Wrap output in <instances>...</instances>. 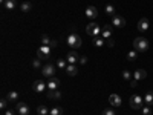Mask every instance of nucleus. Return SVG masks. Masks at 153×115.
I'll return each mask as SVG.
<instances>
[{
    "mask_svg": "<svg viewBox=\"0 0 153 115\" xmlns=\"http://www.w3.org/2000/svg\"><path fill=\"white\" fill-rule=\"evenodd\" d=\"M66 60H67L69 65H75L77 61H80V55L77 54L75 51H70L69 54H67V57H66Z\"/></svg>",
    "mask_w": 153,
    "mask_h": 115,
    "instance_id": "2eb2a0df",
    "label": "nucleus"
},
{
    "mask_svg": "<svg viewBox=\"0 0 153 115\" xmlns=\"http://www.w3.org/2000/svg\"><path fill=\"white\" fill-rule=\"evenodd\" d=\"M67 45L72 46V48H80L83 45V40H81V37H80L78 34H70L67 37Z\"/></svg>",
    "mask_w": 153,
    "mask_h": 115,
    "instance_id": "7ed1b4c3",
    "label": "nucleus"
},
{
    "mask_svg": "<svg viewBox=\"0 0 153 115\" xmlns=\"http://www.w3.org/2000/svg\"><path fill=\"white\" fill-rule=\"evenodd\" d=\"M65 71H66V74L70 75V77H74V75L78 74V68H77L75 65H67V68H66Z\"/></svg>",
    "mask_w": 153,
    "mask_h": 115,
    "instance_id": "aec40b11",
    "label": "nucleus"
},
{
    "mask_svg": "<svg viewBox=\"0 0 153 115\" xmlns=\"http://www.w3.org/2000/svg\"><path fill=\"white\" fill-rule=\"evenodd\" d=\"M6 98H8V101H17V98H19V94H17L15 91H11L9 94L6 95Z\"/></svg>",
    "mask_w": 153,
    "mask_h": 115,
    "instance_id": "b1692460",
    "label": "nucleus"
},
{
    "mask_svg": "<svg viewBox=\"0 0 153 115\" xmlns=\"http://www.w3.org/2000/svg\"><path fill=\"white\" fill-rule=\"evenodd\" d=\"M48 97L51 100H60L61 98V92L58 91V89H55V91H48Z\"/></svg>",
    "mask_w": 153,
    "mask_h": 115,
    "instance_id": "412c9836",
    "label": "nucleus"
},
{
    "mask_svg": "<svg viewBox=\"0 0 153 115\" xmlns=\"http://www.w3.org/2000/svg\"><path fill=\"white\" fill-rule=\"evenodd\" d=\"M136 84H138V80H135V78H133V80L130 82V86H132V87H135Z\"/></svg>",
    "mask_w": 153,
    "mask_h": 115,
    "instance_id": "4c0bfd02",
    "label": "nucleus"
},
{
    "mask_svg": "<svg viewBox=\"0 0 153 115\" xmlns=\"http://www.w3.org/2000/svg\"><path fill=\"white\" fill-rule=\"evenodd\" d=\"M32 66H34V69H40V68H41V63H40V58H35V60L32 61Z\"/></svg>",
    "mask_w": 153,
    "mask_h": 115,
    "instance_id": "473e14b6",
    "label": "nucleus"
},
{
    "mask_svg": "<svg viewBox=\"0 0 153 115\" xmlns=\"http://www.w3.org/2000/svg\"><path fill=\"white\" fill-rule=\"evenodd\" d=\"M123 78H124L125 82H132V72H130L129 69H124L123 71Z\"/></svg>",
    "mask_w": 153,
    "mask_h": 115,
    "instance_id": "393cba45",
    "label": "nucleus"
},
{
    "mask_svg": "<svg viewBox=\"0 0 153 115\" xmlns=\"http://www.w3.org/2000/svg\"><path fill=\"white\" fill-rule=\"evenodd\" d=\"M136 58H138V51H130V52H127V60L133 61V60H136Z\"/></svg>",
    "mask_w": 153,
    "mask_h": 115,
    "instance_id": "a878e982",
    "label": "nucleus"
},
{
    "mask_svg": "<svg viewBox=\"0 0 153 115\" xmlns=\"http://www.w3.org/2000/svg\"><path fill=\"white\" fill-rule=\"evenodd\" d=\"M144 106V100L141 95H132L130 97V108L132 109H141Z\"/></svg>",
    "mask_w": 153,
    "mask_h": 115,
    "instance_id": "20e7f679",
    "label": "nucleus"
},
{
    "mask_svg": "<svg viewBox=\"0 0 153 115\" xmlns=\"http://www.w3.org/2000/svg\"><path fill=\"white\" fill-rule=\"evenodd\" d=\"M32 87H34V91L37 92V94H43L44 91L48 89V83H44L41 80H35L34 84H32Z\"/></svg>",
    "mask_w": 153,
    "mask_h": 115,
    "instance_id": "0eeeda50",
    "label": "nucleus"
},
{
    "mask_svg": "<svg viewBox=\"0 0 153 115\" xmlns=\"http://www.w3.org/2000/svg\"><path fill=\"white\" fill-rule=\"evenodd\" d=\"M67 60H65V58H58V61H57V66H58V69H66L67 68V63H66Z\"/></svg>",
    "mask_w": 153,
    "mask_h": 115,
    "instance_id": "bb28decb",
    "label": "nucleus"
},
{
    "mask_svg": "<svg viewBox=\"0 0 153 115\" xmlns=\"http://www.w3.org/2000/svg\"><path fill=\"white\" fill-rule=\"evenodd\" d=\"M58 86H60L58 78L57 77H51L49 82H48V91H55V89H58Z\"/></svg>",
    "mask_w": 153,
    "mask_h": 115,
    "instance_id": "ddd939ff",
    "label": "nucleus"
},
{
    "mask_svg": "<svg viewBox=\"0 0 153 115\" xmlns=\"http://www.w3.org/2000/svg\"><path fill=\"white\" fill-rule=\"evenodd\" d=\"M101 115H116V114H115V111H113V109H104Z\"/></svg>",
    "mask_w": 153,
    "mask_h": 115,
    "instance_id": "72a5a7b5",
    "label": "nucleus"
},
{
    "mask_svg": "<svg viewBox=\"0 0 153 115\" xmlns=\"http://www.w3.org/2000/svg\"><path fill=\"white\" fill-rule=\"evenodd\" d=\"M86 32L91 35V37H98V35H101V28H100V25H98V23L91 22L86 26Z\"/></svg>",
    "mask_w": 153,
    "mask_h": 115,
    "instance_id": "f03ea898",
    "label": "nucleus"
},
{
    "mask_svg": "<svg viewBox=\"0 0 153 115\" xmlns=\"http://www.w3.org/2000/svg\"><path fill=\"white\" fill-rule=\"evenodd\" d=\"M15 111L20 115H29V108H28L26 103H17L15 104Z\"/></svg>",
    "mask_w": 153,
    "mask_h": 115,
    "instance_id": "9b49d317",
    "label": "nucleus"
},
{
    "mask_svg": "<svg viewBox=\"0 0 153 115\" xmlns=\"http://www.w3.org/2000/svg\"><path fill=\"white\" fill-rule=\"evenodd\" d=\"M133 48H135V51H138V52H146L149 49V41L144 37H136L133 40Z\"/></svg>",
    "mask_w": 153,
    "mask_h": 115,
    "instance_id": "f257e3e1",
    "label": "nucleus"
},
{
    "mask_svg": "<svg viewBox=\"0 0 153 115\" xmlns=\"http://www.w3.org/2000/svg\"><path fill=\"white\" fill-rule=\"evenodd\" d=\"M92 43H94V46H96V48H101V46H104L106 45V39H103V37H92Z\"/></svg>",
    "mask_w": 153,
    "mask_h": 115,
    "instance_id": "f3484780",
    "label": "nucleus"
},
{
    "mask_svg": "<svg viewBox=\"0 0 153 115\" xmlns=\"http://www.w3.org/2000/svg\"><path fill=\"white\" fill-rule=\"evenodd\" d=\"M51 46H44V45H41L38 49H37V58H40V60H44V58H49V55H51Z\"/></svg>",
    "mask_w": 153,
    "mask_h": 115,
    "instance_id": "39448f33",
    "label": "nucleus"
},
{
    "mask_svg": "<svg viewBox=\"0 0 153 115\" xmlns=\"http://www.w3.org/2000/svg\"><path fill=\"white\" fill-rule=\"evenodd\" d=\"M5 115H15V112H14L12 109H8V111L5 112Z\"/></svg>",
    "mask_w": 153,
    "mask_h": 115,
    "instance_id": "e433bc0d",
    "label": "nucleus"
},
{
    "mask_svg": "<svg viewBox=\"0 0 153 115\" xmlns=\"http://www.w3.org/2000/svg\"><path fill=\"white\" fill-rule=\"evenodd\" d=\"M20 9H22L23 12H29V11L32 9V5H31V2H23V3L20 5Z\"/></svg>",
    "mask_w": 153,
    "mask_h": 115,
    "instance_id": "5701e85b",
    "label": "nucleus"
},
{
    "mask_svg": "<svg viewBox=\"0 0 153 115\" xmlns=\"http://www.w3.org/2000/svg\"><path fill=\"white\" fill-rule=\"evenodd\" d=\"M146 77H147V72L144 69H138V71H135V74H133V78H135V80H138V82L144 80Z\"/></svg>",
    "mask_w": 153,
    "mask_h": 115,
    "instance_id": "dca6fc26",
    "label": "nucleus"
},
{
    "mask_svg": "<svg viewBox=\"0 0 153 115\" xmlns=\"http://www.w3.org/2000/svg\"><path fill=\"white\" fill-rule=\"evenodd\" d=\"M37 112H38V115H49V111H48L46 106H38Z\"/></svg>",
    "mask_w": 153,
    "mask_h": 115,
    "instance_id": "cd10ccee",
    "label": "nucleus"
},
{
    "mask_svg": "<svg viewBox=\"0 0 153 115\" xmlns=\"http://www.w3.org/2000/svg\"><path fill=\"white\" fill-rule=\"evenodd\" d=\"M41 74H43V77H48V78L54 77V74H55V66L51 65V63L44 65V66L41 68Z\"/></svg>",
    "mask_w": 153,
    "mask_h": 115,
    "instance_id": "423d86ee",
    "label": "nucleus"
},
{
    "mask_svg": "<svg viewBox=\"0 0 153 115\" xmlns=\"http://www.w3.org/2000/svg\"><path fill=\"white\" fill-rule=\"evenodd\" d=\"M49 115H63V109L61 108H52L51 111H49Z\"/></svg>",
    "mask_w": 153,
    "mask_h": 115,
    "instance_id": "c85d7f7f",
    "label": "nucleus"
},
{
    "mask_svg": "<svg viewBox=\"0 0 153 115\" xmlns=\"http://www.w3.org/2000/svg\"><path fill=\"white\" fill-rule=\"evenodd\" d=\"M84 14H86V17L89 20H95L96 19V15H98V11H96V8L95 6H87L86 8V11H84Z\"/></svg>",
    "mask_w": 153,
    "mask_h": 115,
    "instance_id": "6e6552de",
    "label": "nucleus"
},
{
    "mask_svg": "<svg viewBox=\"0 0 153 115\" xmlns=\"http://www.w3.org/2000/svg\"><path fill=\"white\" fill-rule=\"evenodd\" d=\"M144 104L146 106H153V91H149L147 94H146V97H144Z\"/></svg>",
    "mask_w": 153,
    "mask_h": 115,
    "instance_id": "6ab92c4d",
    "label": "nucleus"
},
{
    "mask_svg": "<svg viewBox=\"0 0 153 115\" xmlns=\"http://www.w3.org/2000/svg\"><path fill=\"white\" fill-rule=\"evenodd\" d=\"M112 25L115 28H123V26H125V19L121 15H113L112 17Z\"/></svg>",
    "mask_w": 153,
    "mask_h": 115,
    "instance_id": "1a4fd4ad",
    "label": "nucleus"
},
{
    "mask_svg": "<svg viewBox=\"0 0 153 115\" xmlns=\"http://www.w3.org/2000/svg\"><path fill=\"white\" fill-rule=\"evenodd\" d=\"M49 46H51V48H55V46H57V41H55V40H52Z\"/></svg>",
    "mask_w": 153,
    "mask_h": 115,
    "instance_id": "58836bf2",
    "label": "nucleus"
},
{
    "mask_svg": "<svg viewBox=\"0 0 153 115\" xmlns=\"http://www.w3.org/2000/svg\"><path fill=\"white\" fill-rule=\"evenodd\" d=\"M106 45L112 48V46H113V40H112V39H107V40H106Z\"/></svg>",
    "mask_w": 153,
    "mask_h": 115,
    "instance_id": "c9c22d12",
    "label": "nucleus"
},
{
    "mask_svg": "<svg viewBox=\"0 0 153 115\" xmlns=\"http://www.w3.org/2000/svg\"><path fill=\"white\" fill-rule=\"evenodd\" d=\"M78 63H80V65H86V63H87V57H84V55L80 57V61H78Z\"/></svg>",
    "mask_w": 153,
    "mask_h": 115,
    "instance_id": "f704fd0d",
    "label": "nucleus"
},
{
    "mask_svg": "<svg viewBox=\"0 0 153 115\" xmlns=\"http://www.w3.org/2000/svg\"><path fill=\"white\" fill-rule=\"evenodd\" d=\"M109 103L113 106V108H120V106H121V103H123V100H121V97H120V95L112 94V95L109 97Z\"/></svg>",
    "mask_w": 153,
    "mask_h": 115,
    "instance_id": "4468645a",
    "label": "nucleus"
},
{
    "mask_svg": "<svg viewBox=\"0 0 153 115\" xmlns=\"http://www.w3.org/2000/svg\"><path fill=\"white\" fill-rule=\"evenodd\" d=\"M149 26H150V22H149V19H146V17H144V19H141L139 22H138V31L139 32H146L147 29H149Z\"/></svg>",
    "mask_w": 153,
    "mask_h": 115,
    "instance_id": "f8f14e48",
    "label": "nucleus"
},
{
    "mask_svg": "<svg viewBox=\"0 0 153 115\" xmlns=\"http://www.w3.org/2000/svg\"><path fill=\"white\" fill-rule=\"evenodd\" d=\"M104 11H106L107 15H112V17L116 15V14H115V12H116V8H115L113 5H106V9H104Z\"/></svg>",
    "mask_w": 153,
    "mask_h": 115,
    "instance_id": "4be33fe9",
    "label": "nucleus"
},
{
    "mask_svg": "<svg viewBox=\"0 0 153 115\" xmlns=\"http://www.w3.org/2000/svg\"><path fill=\"white\" fill-rule=\"evenodd\" d=\"M2 2H3V6H5V9H9V11L15 9V6H17L15 0H2Z\"/></svg>",
    "mask_w": 153,
    "mask_h": 115,
    "instance_id": "a211bd4d",
    "label": "nucleus"
},
{
    "mask_svg": "<svg viewBox=\"0 0 153 115\" xmlns=\"http://www.w3.org/2000/svg\"><path fill=\"white\" fill-rule=\"evenodd\" d=\"M6 108H8V98H3L2 101H0V109L6 111Z\"/></svg>",
    "mask_w": 153,
    "mask_h": 115,
    "instance_id": "2f4dec72",
    "label": "nucleus"
},
{
    "mask_svg": "<svg viewBox=\"0 0 153 115\" xmlns=\"http://www.w3.org/2000/svg\"><path fill=\"white\" fill-rule=\"evenodd\" d=\"M141 111H142V115H152V108H150V106L141 108Z\"/></svg>",
    "mask_w": 153,
    "mask_h": 115,
    "instance_id": "7c9ffc66",
    "label": "nucleus"
},
{
    "mask_svg": "<svg viewBox=\"0 0 153 115\" xmlns=\"http://www.w3.org/2000/svg\"><path fill=\"white\" fill-rule=\"evenodd\" d=\"M112 26H113L112 23L103 26V29H101V37H103V39H106V40H107V39H112Z\"/></svg>",
    "mask_w": 153,
    "mask_h": 115,
    "instance_id": "9d476101",
    "label": "nucleus"
},
{
    "mask_svg": "<svg viewBox=\"0 0 153 115\" xmlns=\"http://www.w3.org/2000/svg\"><path fill=\"white\" fill-rule=\"evenodd\" d=\"M51 41H52V40L48 37L46 34H44V35H41V45H44V46H49V45H51Z\"/></svg>",
    "mask_w": 153,
    "mask_h": 115,
    "instance_id": "c756f323",
    "label": "nucleus"
}]
</instances>
